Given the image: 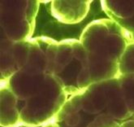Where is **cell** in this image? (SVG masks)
Here are the masks:
<instances>
[{"label": "cell", "instance_id": "obj_1", "mask_svg": "<svg viewBox=\"0 0 134 127\" xmlns=\"http://www.w3.org/2000/svg\"><path fill=\"white\" fill-rule=\"evenodd\" d=\"M43 127H60L57 123H55L54 121H51V122H49L48 124H46V125H45Z\"/></svg>", "mask_w": 134, "mask_h": 127}]
</instances>
